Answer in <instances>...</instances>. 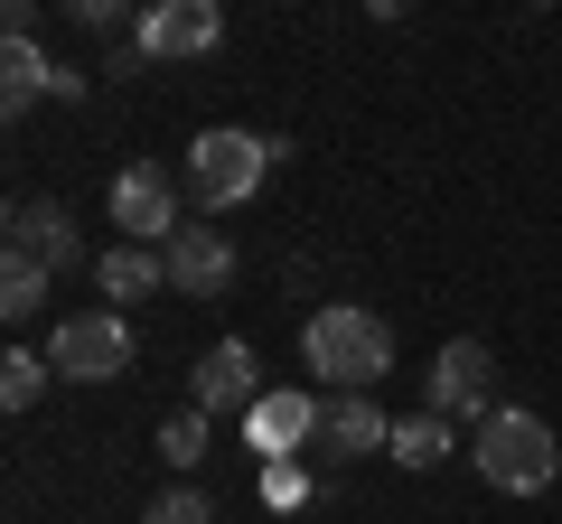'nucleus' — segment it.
I'll return each instance as SVG.
<instances>
[{"label":"nucleus","mask_w":562,"mask_h":524,"mask_svg":"<svg viewBox=\"0 0 562 524\" xmlns=\"http://www.w3.org/2000/svg\"><path fill=\"white\" fill-rule=\"evenodd\" d=\"M47 375H57L47 356H29V346H10V356H0V403H10V412H29V403L47 394Z\"/></svg>","instance_id":"obj_17"},{"label":"nucleus","mask_w":562,"mask_h":524,"mask_svg":"<svg viewBox=\"0 0 562 524\" xmlns=\"http://www.w3.org/2000/svg\"><path fill=\"white\" fill-rule=\"evenodd\" d=\"M487 375H497V365H487V346L479 338H450L441 356H431V412H441V422H487Z\"/></svg>","instance_id":"obj_9"},{"label":"nucleus","mask_w":562,"mask_h":524,"mask_svg":"<svg viewBox=\"0 0 562 524\" xmlns=\"http://www.w3.org/2000/svg\"><path fill=\"white\" fill-rule=\"evenodd\" d=\"M57 76H66V66H47L38 38H10V47H0V103H10V113H29L38 94H57Z\"/></svg>","instance_id":"obj_14"},{"label":"nucleus","mask_w":562,"mask_h":524,"mask_svg":"<svg viewBox=\"0 0 562 524\" xmlns=\"http://www.w3.org/2000/svg\"><path fill=\"white\" fill-rule=\"evenodd\" d=\"M47 365H57V384H113V375H132V319H122V309H76V319H57Z\"/></svg>","instance_id":"obj_4"},{"label":"nucleus","mask_w":562,"mask_h":524,"mask_svg":"<svg viewBox=\"0 0 562 524\" xmlns=\"http://www.w3.org/2000/svg\"><path fill=\"white\" fill-rule=\"evenodd\" d=\"M160 459L169 468H198L206 459V412H169V422H160Z\"/></svg>","instance_id":"obj_18"},{"label":"nucleus","mask_w":562,"mask_h":524,"mask_svg":"<svg viewBox=\"0 0 562 524\" xmlns=\"http://www.w3.org/2000/svg\"><path fill=\"white\" fill-rule=\"evenodd\" d=\"M113 225H122V243L169 253V235H179V179L150 169V160H132V169L113 179Z\"/></svg>","instance_id":"obj_5"},{"label":"nucleus","mask_w":562,"mask_h":524,"mask_svg":"<svg viewBox=\"0 0 562 524\" xmlns=\"http://www.w3.org/2000/svg\"><path fill=\"white\" fill-rule=\"evenodd\" d=\"M244 441L262 449V468H281V459H301V449H319V394H262L254 412H244Z\"/></svg>","instance_id":"obj_8"},{"label":"nucleus","mask_w":562,"mask_h":524,"mask_svg":"<svg viewBox=\"0 0 562 524\" xmlns=\"http://www.w3.org/2000/svg\"><path fill=\"white\" fill-rule=\"evenodd\" d=\"M262 505H272V515H291V505H310V468H301V459L262 468Z\"/></svg>","instance_id":"obj_20"},{"label":"nucleus","mask_w":562,"mask_h":524,"mask_svg":"<svg viewBox=\"0 0 562 524\" xmlns=\"http://www.w3.org/2000/svg\"><path fill=\"white\" fill-rule=\"evenodd\" d=\"M301 356H310V375H319L328 394H375V384L394 375V328H384L375 309H357V300H328V309H310Z\"/></svg>","instance_id":"obj_1"},{"label":"nucleus","mask_w":562,"mask_h":524,"mask_svg":"<svg viewBox=\"0 0 562 524\" xmlns=\"http://www.w3.org/2000/svg\"><path fill=\"white\" fill-rule=\"evenodd\" d=\"M272 160H281V141L244 132V122H206L198 141H188V197L198 206H244L272 179Z\"/></svg>","instance_id":"obj_3"},{"label":"nucleus","mask_w":562,"mask_h":524,"mask_svg":"<svg viewBox=\"0 0 562 524\" xmlns=\"http://www.w3.org/2000/svg\"><path fill=\"white\" fill-rule=\"evenodd\" d=\"M262 403V365H254V346L244 338H216L198 356V375H188V412H206V422H216V412H254Z\"/></svg>","instance_id":"obj_7"},{"label":"nucleus","mask_w":562,"mask_h":524,"mask_svg":"<svg viewBox=\"0 0 562 524\" xmlns=\"http://www.w3.org/2000/svg\"><path fill=\"white\" fill-rule=\"evenodd\" d=\"M140 524H216V505L198 497V487H160V497H150V515Z\"/></svg>","instance_id":"obj_19"},{"label":"nucleus","mask_w":562,"mask_h":524,"mask_svg":"<svg viewBox=\"0 0 562 524\" xmlns=\"http://www.w3.org/2000/svg\"><path fill=\"white\" fill-rule=\"evenodd\" d=\"M450 449H460V441H450L441 412H413V422H394V459H403V468H441Z\"/></svg>","instance_id":"obj_16"},{"label":"nucleus","mask_w":562,"mask_h":524,"mask_svg":"<svg viewBox=\"0 0 562 524\" xmlns=\"http://www.w3.org/2000/svg\"><path fill=\"white\" fill-rule=\"evenodd\" d=\"M103 300H150V291H169V253H150V243H113V253L94 262Z\"/></svg>","instance_id":"obj_13"},{"label":"nucleus","mask_w":562,"mask_h":524,"mask_svg":"<svg viewBox=\"0 0 562 524\" xmlns=\"http://www.w3.org/2000/svg\"><path fill=\"white\" fill-rule=\"evenodd\" d=\"M235 282V243L216 235V225H179L169 235V291H188V300H206V291Z\"/></svg>","instance_id":"obj_11"},{"label":"nucleus","mask_w":562,"mask_h":524,"mask_svg":"<svg viewBox=\"0 0 562 524\" xmlns=\"http://www.w3.org/2000/svg\"><path fill=\"white\" fill-rule=\"evenodd\" d=\"M10 253L66 272V262H76V216H66L57 197H20V206H10Z\"/></svg>","instance_id":"obj_12"},{"label":"nucleus","mask_w":562,"mask_h":524,"mask_svg":"<svg viewBox=\"0 0 562 524\" xmlns=\"http://www.w3.org/2000/svg\"><path fill=\"white\" fill-rule=\"evenodd\" d=\"M319 449H328V459H366V449H394V422L375 412V394H319Z\"/></svg>","instance_id":"obj_10"},{"label":"nucleus","mask_w":562,"mask_h":524,"mask_svg":"<svg viewBox=\"0 0 562 524\" xmlns=\"http://www.w3.org/2000/svg\"><path fill=\"white\" fill-rule=\"evenodd\" d=\"M469 459H479V478L497 487V497H543V487H553V468H562V441H553V422H543V412L497 403L479 431H469Z\"/></svg>","instance_id":"obj_2"},{"label":"nucleus","mask_w":562,"mask_h":524,"mask_svg":"<svg viewBox=\"0 0 562 524\" xmlns=\"http://www.w3.org/2000/svg\"><path fill=\"white\" fill-rule=\"evenodd\" d=\"M216 47H225L216 0H150L132 29V57H216Z\"/></svg>","instance_id":"obj_6"},{"label":"nucleus","mask_w":562,"mask_h":524,"mask_svg":"<svg viewBox=\"0 0 562 524\" xmlns=\"http://www.w3.org/2000/svg\"><path fill=\"white\" fill-rule=\"evenodd\" d=\"M47 282H57L47 262L10 253V262H0V319H10V328H29V319H38V309H47Z\"/></svg>","instance_id":"obj_15"}]
</instances>
